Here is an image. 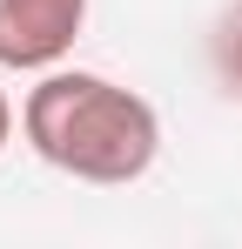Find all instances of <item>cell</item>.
Returning a JSON list of instances; mask_svg holds the SVG:
<instances>
[{
  "label": "cell",
  "instance_id": "cell-2",
  "mask_svg": "<svg viewBox=\"0 0 242 249\" xmlns=\"http://www.w3.org/2000/svg\"><path fill=\"white\" fill-rule=\"evenodd\" d=\"M87 27V0H0V68L47 74L74 54Z\"/></svg>",
  "mask_w": 242,
  "mask_h": 249
},
{
  "label": "cell",
  "instance_id": "cell-1",
  "mask_svg": "<svg viewBox=\"0 0 242 249\" xmlns=\"http://www.w3.org/2000/svg\"><path fill=\"white\" fill-rule=\"evenodd\" d=\"M20 135L47 168L74 182H141L161 155V122L135 88L87 74V68H47L20 101Z\"/></svg>",
  "mask_w": 242,
  "mask_h": 249
},
{
  "label": "cell",
  "instance_id": "cell-4",
  "mask_svg": "<svg viewBox=\"0 0 242 249\" xmlns=\"http://www.w3.org/2000/svg\"><path fill=\"white\" fill-rule=\"evenodd\" d=\"M7 142H14V101L0 94V148H7Z\"/></svg>",
  "mask_w": 242,
  "mask_h": 249
},
{
  "label": "cell",
  "instance_id": "cell-3",
  "mask_svg": "<svg viewBox=\"0 0 242 249\" xmlns=\"http://www.w3.org/2000/svg\"><path fill=\"white\" fill-rule=\"evenodd\" d=\"M215 68H222L229 94H242V7L222 20V34H215Z\"/></svg>",
  "mask_w": 242,
  "mask_h": 249
}]
</instances>
